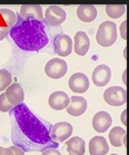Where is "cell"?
<instances>
[{
	"mask_svg": "<svg viewBox=\"0 0 129 155\" xmlns=\"http://www.w3.org/2000/svg\"><path fill=\"white\" fill-rule=\"evenodd\" d=\"M12 123V140L24 151H43L48 148H57L58 142L50 137L48 122L35 116L25 104L14 106L10 114Z\"/></svg>",
	"mask_w": 129,
	"mask_h": 155,
	"instance_id": "1",
	"label": "cell"
},
{
	"mask_svg": "<svg viewBox=\"0 0 129 155\" xmlns=\"http://www.w3.org/2000/svg\"><path fill=\"white\" fill-rule=\"evenodd\" d=\"M10 35L15 44L26 51H37L48 44V35L43 21L24 19L17 16L16 24L10 30Z\"/></svg>",
	"mask_w": 129,
	"mask_h": 155,
	"instance_id": "2",
	"label": "cell"
},
{
	"mask_svg": "<svg viewBox=\"0 0 129 155\" xmlns=\"http://www.w3.org/2000/svg\"><path fill=\"white\" fill-rule=\"evenodd\" d=\"M118 38V31H116V25L112 21H104L98 28L96 33V41L100 46L109 47L113 45Z\"/></svg>",
	"mask_w": 129,
	"mask_h": 155,
	"instance_id": "3",
	"label": "cell"
},
{
	"mask_svg": "<svg viewBox=\"0 0 129 155\" xmlns=\"http://www.w3.org/2000/svg\"><path fill=\"white\" fill-rule=\"evenodd\" d=\"M104 98L109 105L122 106L127 101V92L124 88L114 86V87L108 88L105 91Z\"/></svg>",
	"mask_w": 129,
	"mask_h": 155,
	"instance_id": "4",
	"label": "cell"
},
{
	"mask_svg": "<svg viewBox=\"0 0 129 155\" xmlns=\"http://www.w3.org/2000/svg\"><path fill=\"white\" fill-rule=\"evenodd\" d=\"M67 72V64L64 60L59 58H53L49 60L45 66V73L48 77L52 79L62 78Z\"/></svg>",
	"mask_w": 129,
	"mask_h": 155,
	"instance_id": "5",
	"label": "cell"
},
{
	"mask_svg": "<svg viewBox=\"0 0 129 155\" xmlns=\"http://www.w3.org/2000/svg\"><path fill=\"white\" fill-rule=\"evenodd\" d=\"M73 134V126L68 122H58L50 128V137L56 142H63Z\"/></svg>",
	"mask_w": 129,
	"mask_h": 155,
	"instance_id": "6",
	"label": "cell"
},
{
	"mask_svg": "<svg viewBox=\"0 0 129 155\" xmlns=\"http://www.w3.org/2000/svg\"><path fill=\"white\" fill-rule=\"evenodd\" d=\"M66 19V12L58 5H50L45 12V21L50 26H59Z\"/></svg>",
	"mask_w": 129,
	"mask_h": 155,
	"instance_id": "7",
	"label": "cell"
},
{
	"mask_svg": "<svg viewBox=\"0 0 129 155\" xmlns=\"http://www.w3.org/2000/svg\"><path fill=\"white\" fill-rule=\"evenodd\" d=\"M54 51L61 57L69 56L73 50V41L67 34H60L53 42Z\"/></svg>",
	"mask_w": 129,
	"mask_h": 155,
	"instance_id": "8",
	"label": "cell"
},
{
	"mask_svg": "<svg viewBox=\"0 0 129 155\" xmlns=\"http://www.w3.org/2000/svg\"><path fill=\"white\" fill-rule=\"evenodd\" d=\"M68 86L73 92L83 93L90 87V81L86 75H84L83 73H75L70 76L68 80Z\"/></svg>",
	"mask_w": 129,
	"mask_h": 155,
	"instance_id": "9",
	"label": "cell"
},
{
	"mask_svg": "<svg viewBox=\"0 0 129 155\" xmlns=\"http://www.w3.org/2000/svg\"><path fill=\"white\" fill-rule=\"evenodd\" d=\"M111 79V70L106 64L96 66L92 74V80L97 87H104Z\"/></svg>",
	"mask_w": 129,
	"mask_h": 155,
	"instance_id": "10",
	"label": "cell"
},
{
	"mask_svg": "<svg viewBox=\"0 0 129 155\" xmlns=\"http://www.w3.org/2000/svg\"><path fill=\"white\" fill-rule=\"evenodd\" d=\"M86 107H88V102L84 97H82V96H72L69 98V104L66 107V111L70 116L78 117L85 112Z\"/></svg>",
	"mask_w": 129,
	"mask_h": 155,
	"instance_id": "11",
	"label": "cell"
},
{
	"mask_svg": "<svg viewBox=\"0 0 129 155\" xmlns=\"http://www.w3.org/2000/svg\"><path fill=\"white\" fill-rule=\"evenodd\" d=\"M5 93L7 95V98L9 100V102L13 106H17L19 104H21L24 102V98H25L23 87L18 82H14V84H10Z\"/></svg>",
	"mask_w": 129,
	"mask_h": 155,
	"instance_id": "12",
	"label": "cell"
},
{
	"mask_svg": "<svg viewBox=\"0 0 129 155\" xmlns=\"http://www.w3.org/2000/svg\"><path fill=\"white\" fill-rule=\"evenodd\" d=\"M48 104L54 110L65 109L69 104V96L63 91H56L50 94Z\"/></svg>",
	"mask_w": 129,
	"mask_h": 155,
	"instance_id": "13",
	"label": "cell"
},
{
	"mask_svg": "<svg viewBox=\"0 0 129 155\" xmlns=\"http://www.w3.org/2000/svg\"><path fill=\"white\" fill-rule=\"evenodd\" d=\"M21 18L24 19H34V21H42L43 19V10L39 5H24L21 7Z\"/></svg>",
	"mask_w": 129,
	"mask_h": 155,
	"instance_id": "14",
	"label": "cell"
},
{
	"mask_svg": "<svg viewBox=\"0 0 129 155\" xmlns=\"http://www.w3.org/2000/svg\"><path fill=\"white\" fill-rule=\"evenodd\" d=\"M93 127L96 132L98 133H105L112 124V118L111 116L106 111H99L94 116L93 121Z\"/></svg>",
	"mask_w": 129,
	"mask_h": 155,
	"instance_id": "15",
	"label": "cell"
},
{
	"mask_svg": "<svg viewBox=\"0 0 129 155\" xmlns=\"http://www.w3.org/2000/svg\"><path fill=\"white\" fill-rule=\"evenodd\" d=\"M74 49L79 56H84L90 48V39L88 34L83 31H78L74 38Z\"/></svg>",
	"mask_w": 129,
	"mask_h": 155,
	"instance_id": "16",
	"label": "cell"
},
{
	"mask_svg": "<svg viewBox=\"0 0 129 155\" xmlns=\"http://www.w3.org/2000/svg\"><path fill=\"white\" fill-rule=\"evenodd\" d=\"M91 155H105L109 152V146L107 140L102 136H95L90 140L89 144Z\"/></svg>",
	"mask_w": 129,
	"mask_h": 155,
	"instance_id": "17",
	"label": "cell"
},
{
	"mask_svg": "<svg viewBox=\"0 0 129 155\" xmlns=\"http://www.w3.org/2000/svg\"><path fill=\"white\" fill-rule=\"evenodd\" d=\"M77 16L84 23H91L96 18L97 10L93 5H81L77 9Z\"/></svg>",
	"mask_w": 129,
	"mask_h": 155,
	"instance_id": "18",
	"label": "cell"
},
{
	"mask_svg": "<svg viewBox=\"0 0 129 155\" xmlns=\"http://www.w3.org/2000/svg\"><path fill=\"white\" fill-rule=\"evenodd\" d=\"M67 152L72 155H83L85 153V142L82 138L76 136L66 141Z\"/></svg>",
	"mask_w": 129,
	"mask_h": 155,
	"instance_id": "19",
	"label": "cell"
},
{
	"mask_svg": "<svg viewBox=\"0 0 129 155\" xmlns=\"http://www.w3.org/2000/svg\"><path fill=\"white\" fill-rule=\"evenodd\" d=\"M109 140L115 148L124 146L126 144V130L120 126H115L109 133Z\"/></svg>",
	"mask_w": 129,
	"mask_h": 155,
	"instance_id": "20",
	"label": "cell"
},
{
	"mask_svg": "<svg viewBox=\"0 0 129 155\" xmlns=\"http://www.w3.org/2000/svg\"><path fill=\"white\" fill-rule=\"evenodd\" d=\"M17 15L10 9H0V27L11 30L16 24Z\"/></svg>",
	"mask_w": 129,
	"mask_h": 155,
	"instance_id": "21",
	"label": "cell"
},
{
	"mask_svg": "<svg viewBox=\"0 0 129 155\" xmlns=\"http://www.w3.org/2000/svg\"><path fill=\"white\" fill-rule=\"evenodd\" d=\"M126 7L124 5H106V12L111 18H120L125 13Z\"/></svg>",
	"mask_w": 129,
	"mask_h": 155,
	"instance_id": "22",
	"label": "cell"
},
{
	"mask_svg": "<svg viewBox=\"0 0 129 155\" xmlns=\"http://www.w3.org/2000/svg\"><path fill=\"white\" fill-rule=\"evenodd\" d=\"M12 82V75L8 70H0V91L7 90Z\"/></svg>",
	"mask_w": 129,
	"mask_h": 155,
	"instance_id": "23",
	"label": "cell"
},
{
	"mask_svg": "<svg viewBox=\"0 0 129 155\" xmlns=\"http://www.w3.org/2000/svg\"><path fill=\"white\" fill-rule=\"evenodd\" d=\"M13 108H14V106L9 102L5 93H1V95H0V111L9 112V111H11Z\"/></svg>",
	"mask_w": 129,
	"mask_h": 155,
	"instance_id": "24",
	"label": "cell"
},
{
	"mask_svg": "<svg viewBox=\"0 0 129 155\" xmlns=\"http://www.w3.org/2000/svg\"><path fill=\"white\" fill-rule=\"evenodd\" d=\"M42 154L48 155V154H54V155H60V151H58L56 148H48L42 151Z\"/></svg>",
	"mask_w": 129,
	"mask_h": 155,
	"instance_id": "25",
	"label": "cell"
},
{
	"mask_svg": "<svg viewBox=\"0 0 129 155\" xmlns=\"http://www.w3.org/2000/svg\"><path fill=\"white\" fill-rule=\"evenodd\" d=\"M10 149H11V150L13 151L14 155H15V154H18V155H23L24 153H25V151H24L23 149L21 148V147L13 146V147H10Z\"/></svg>",
	"mask_w": 129,
	"mask_h": 155,
	"instance_id": "26",
	"label": "cell"
},
{
	"mask_svg": "<svg viewBox=\"0 0 129 155\" xmlns=\"http://www.w3.org/2000/svg\"><path fill=\"white\" fill-rule=\"evenodd\" d=\"M0 155H14V153L10 148L5 149V148H1V147H0Z\"/></svg>",
	"mask_w": 129,
	"mask_h": 155,
	"instance_id": "27",
	"label": "cell"
},
{
	"mask_svg": "<svg viewBox=\"0 0 129 155\" xmlns=\"http://www.w3.org/2000/svg\"><path fill=\"white\" fill-rule=\"evenodd\" d=\"M121 35L124 40H126V21H123L122 25H121Z\"/></svg>",
	"mask_w": 129,
	"mask_h": 155,
	"instance_id": "28",
	"label": "cell"
},
{
	"mask_svg": "<svg viewBox=\"0 0 129 155\" xmlns=\"http://www.w3.org/2000/svg\"><path fill=\"white\" fill-rule=\"evenodd\" d=\"M9 32H10L9 29H5V28L0 27V41L5 39V38L8 35V33H9Z\"/></svg>",
	"mask_w": 129,
	"mask_h": 155,
	"instance_id": "29",
	"label": "cell"
},
{
	"mask_svg": "<svg viewBox=\"0 0 129 155\" xmlns=\"http://www.w3.org/2000/svg\"><path fill=\"white\" fill-rule=\"evenodd\" d=\"M126 112H127V110L125 109L124 111H123V114H122V123L124 124V125H126V124H127V121H126Z\"/></svg>",
	"mask_w": 129,
	"mask_h": 155,
	"instance_id": "30",
	"label": "cell"
}]
</instances>
